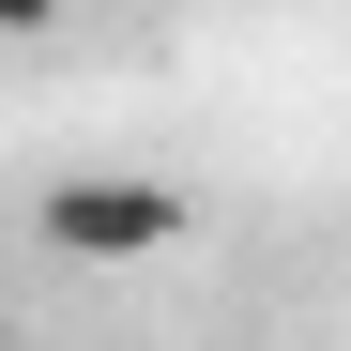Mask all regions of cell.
I'll return each instance as SVG.
<instances>
[{
    "label": "cell",
    "instance_id": "6da1fadb",
    "mask_svg": "<svg viewBox=\"0 0 351 351\" xmlns=\"http://www.w3.org/2000/svg\"><path fill=\"white\" fill-rule=\"evenodd\" d=\"M199 229L184 184H153V168H62V184H31V245L77 260V275H123V260H168Z\"/></svg>",
    "mask_w": 351,
    "mask_h": 351
},
{
    "label": "cell",
    "instance_id": "3957f363",
    "mask_svg": "<svg viewBox=\"0 0 351 351\" xmlns=\"http://www.w3.org/2000/svg\"><path fill=\"white\" fill-rule=\"evenodd\" d=\"M0 351H16V336H0Z\"/></svg>",
    "mask_w": 351,
    "mask_h": 351
},
{
    "label": "cell",
    "instance_id": "7a4b0ae2",
    "mask_svg": "<svg viewBox=\"0 0 351 351\" xmlns=\"http://www.w3.org/2000/svg\"><path fill=\"white\" fill-rule=\"evenodd\" d=\"M62 16H77V0H0V46H46Z\"/></svg>",
    "mask_w": 351,
    "mask_h": 351
}]
</instances>
